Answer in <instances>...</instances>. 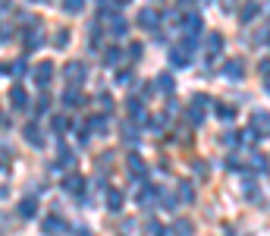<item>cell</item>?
I'll return each instance as SVG.
<instances>
[{
	"label": "cell",
	"instance_id": "obj_1",
	"mask_svg": "<svg viewBox=\"0 0 270 236\" xmlns=\"http://www.w3.org/2000/svg\"><path fill=\"white\" fill-rule=\"evenodd\" d=\"M242 73H245V66H242V60H226V66H223V76H226L230 82L242 79Z\"/></svg>",
	"mask_w": 270,
	"mask_h": 236
},
{
	"label": "cell",
	"instance_id": "obj_2",
	"mask_svg": "<svg viewBox=\"0 0 270 236\" xmlns=\"http://www.w3.org/2000/svg\"><path fill=\"white\" fill-rule=\"evenodd\" d=\"M50 73H54V63H38V70H35L38 85H47V82H50Z\"/></svg>",
	"mask_w": 270,
	"mask_h": 236
},
{
	"label": "cell",
	"instance_id": "obj_3",
	"mask_svg": "<svg viewBox=\"0 0 270 236\" xmlns=\"http://www.w3.org/2000/svg\"><path fill=\"white\" fill-rule=\"evenodd\" d=\"M107 208H110V211H120V208H123V196L116 189L107 192Z\"/></svg>",
	"mask_w": 270,
	"mask_h": 236
},
{
	"label": "cell",
	"instance_id": "obj_4",
	"mask_svg": "<svg viewBox=\"0 0 270 236\" xmlns=\"http://www.w3.org/2000/svg\"><path fill=\"white\" fill-rule=\"evenodd\" d=\"M82 73H85V66H82L79 60H75V63H69V66H66V76H69V82H82V79H79V76H82Z\"/></svg>",
	"mask_w": 270,
	"mask_h": 236
},
{
	"label": "cell",
	"instance_id": "obj_5",
	"mask_svg": "<svg viewBox=\"0 0 270 236\" xmlns=\"http://www.w3.org/2000/svg\"><path fill=\"white\" fill-rule=\"evenodd\" d=\"M44 233H50V236H54V233H63V221H57V217H47V221H44Z\"/></svg>",
	"mask_w": 270,
	"mask_h": 236
},
{
	"label": "cell",
	"instance_id": "obj_6",
	"mask_svg": "<svg viewBox=\"0 0 270 236\" xmlns=\"http://www.w3.org/2000/svg\"><path fill=\"white\" fill-rule=\"evenodd\" d=\"M35 211H38V201H35V198H25L22 208H19V214H22V217H32Z\"/></svg>",
	"mask_w": 270,
	"mask_h": 236
},
{
	"label": "cell",
	"instance_id": "obj_7",
	"mask_svg": "<svg viewBox=\"0 0 270 236\" xmlns=\"http://www.w3.org/2000/svg\"><path fill=\"white\" fill-rule=\"evenodd\" d=\"M138 22H141V25H148V29H151V25L157 22V13H154V10H141V13H138Z\"/></svg>",
	"mask_w": 270,
	"mask_h": 236
},
{
	"label": "cell",
	"instance_id": "obj_8",
	"mask_svg": "<svg viewBox=\"0 0 270 236\" xmlns=\"http://www.w3.org/2000/svg\"><path fill=\"white\" fill-rule=\"evenodd\" d=\"M10 98H13V107H25V91H22L19 85L10 91Z\"/></svg>",
	"mask_w": 270,
	"mask_h": 236
},
{
	"label": "cell",
	"instance_id": "obj_9",
	"mask_svg": "<svg viewBox=\"0 0 270 236\" xmlns=\"http://www.w3.org/2000/svg\"><path fill=\"white\" fill-rule=\"evenodd\" d=\"M220 47H223V38H220V35H210V38H207V50H214V54H217ZM214 54H210V57H214Z\"/></svg>",
	"mask_w": 270,
	"mask_h": 236
},
{
	"label": "cell",
	"instance_id": "obj_10",
	"mask_svg": "<svg viewBox=\"0 0 270 236\" xmlns=\"http://www.w3.org/2000/svg\"><path fill=\"white\" fill-rule=\"evenodd\" d=\"M104 63H107V66H116V63H120V50L110 47V50H107V57H104Z\"/></svg>",
	"mask_w": 270,
	"mask_h": 236
},
{
	"label": "cell",
	"instance_id": "obj_11",
	"mask_svg": "<svg viewBox=\"0 0 270 236\" xmlns=\"http://www.w3.org/2000/svg\"><path fill=\"white\" fill-rule=\"evenodd\" d=\"M176 233H179V236H192V224L189 221H179V224H176Z\"/></svg>",
	"mask_w": 270,
	"mask_h": 236
},
{
	"label": "cell",
	"instance_id": "obj_12",
	"mask_svg": "<svg viewBox=\"0 0 270 236\" xmlns=\"http://www.w3.org/2000/svg\"><path fill=\"white\" fill-rule=\"evenodd\" d=\"M157 85L164 88V91H173V79H170V76H160V79H157Z\"/></svg>",
	"mask_w": 270,
	"mask_h": 236
},
{
	"label": "cell",
	"instance_id": "obj_13",
	"mask_svg": "<svg viewBox=\"0 0 270 236\" xmlns=\"http://www.w3.org/2000/svg\"><path fill=\"white\" fill-rule=\"evenodd\" d=\"M91 126H95V132H104L107 120H104V117H95V120H91Z\"/></svg>",
	"mask_w": 270,
	"mask_h": 236
},
{
	"label": "cell",
	"instance_id": "obj_14",
	"mask_svg": "<svg viewBox=\"0 0 270 236\" xmlns=\"http://www.w3.org/2000/svg\"><path fill=\"white\" fill-rule=\"evenodd\" d=\"M54 132H66V120H63V117H54Z\"/></svg>",
	"mask_w": 270,
	"mask_h": 236
},
{
	"label": "cell",
	"instance_id": "obj_15",
	"mask_svg": "<svg viewBox=\"0 0 270 236\" xmlns=\"http://www.w3.org/2000/svg\"><path fill=\"white\" fill-rule=\"evenodd\" d=\"M66 189H82V180L79 176H69V180H66Z\"/></svg>",
	"mask_w": 270,
	"mask_h": 236
},
{
	"label": "cell",
	"instance_id": "obj_16",
	"mask_svg": "<svg viewBox=\"0 0 270 236\" xmlns=\"http://www.w3.org/2000/svg\"><path fill=\"white\" fill-rule=\"evenodd\" d=\"M217 114H220V117H223V120H230V117H233L236 111H233V107H217Z\"/></svg>",
	"mask_w": 270,
	"mask_h": 236
},
{
	"label": "cell",
	"instance_id": "obj_17",
	"mask_svg": "<svg viewBox=\"0 0 270 236\" xmlns=\"http://www.w3.org/2000/svg\"><path fill=\"white\" fill-rule=\"evenodd\" d=\"M129 57H135V60H138V57H141V44H132V47H129Z\"/></svg>",
	"mask_w": 270,
	"mask_h": 236
}]
</instances>
